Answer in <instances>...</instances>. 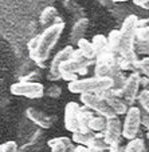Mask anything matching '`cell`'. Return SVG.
I'll list each match as a JSON object with an SVG mask.
<instances>
[{"mask_svg":"<svg viewBox=\"0 0 149 152\" xmlns=\"http://www.w3.org/2000/svg\"><path fill=\"white\" fill-rule=\"evenodd\" d=\"M140 28V19L136 15H129L121 26V42H120V63L122 71H139V63L136 52L137 32Z\"/></svg>","mask_w":149,"mask_h":152,"instance_id":"obj_1","label":"cell"},{"mask_svg":"<svg viewBox=\"0 0 149 152\" xmlns=\"http://www.w3.org/2000/svg\"><path fill=\"white\" fill-rule=\"evenodd\" d=\"M64 29V23L63 21H54L51 26H48L44 31L40 34V42H39V48H38L36 53L32 56V60L36 61L38 64L43 67V61L47 60L50 52L55 44L58 43L59 37H61L62 32Z\"/></svg>","mask_w":149,"mask_h":152,"instance_id":"obj_2","label":"cell"},{"mask_svg":"<svg viewBox=\"0 0 149 152\" xmlns=\"http://www.w3.org/2000/svg\"><path fill=\"white\" fill-rule=\"evenodd\" d=\"M67 88L73 94H99L102 91L113 88V79L98 77V76L87 79H78V80L67 84Z\"/></svg>","mask_w":149,"mask_h":152,"instance_id":"obj_3","label":"cell"},{"mask_svg":"<svg viewBox=\"0 0 149 152\" xmlns=\"http://www.w3.org/2000/svg\"><path fill=\"white\" fill-rule=\"evenodd\" d=\"M81 102H82L83 105L89 107L91 111L98 113L99 116H105L106 119L117 116V113L107 104L106 100L98 94H82L81 95Z\"/></svg>","mask_w":149,"mask_h":152,"instance_id":"obj_4","label":"cell"},{"mask_svg":"<svg viewBox=\"0 0 149 152\" xmlns=\"http://www.w3.org/2000/svg\"><path fill=\"white\" fill-rule=\"evenodd\" d=\"M11 94L16 96H23L28 99H39L44 95V87L42 83L38 81H27L21 80L18 83H13L10 88Z\"/></svg>","mask_w":149,"mask_h":152,"instance_id":"obj_5","label":"cell"},{"mask_svg":"<svg viewBox=\"0 0 149 152\" xmlns=\"http://www.w3.org/2000/svg\"><path fill=\"white\" fill-rule=\"evenodd\" d=\"M141 124H142L141 123V110L139 107L130 105L129 111L125 115V120H124V127H122L124 139H126V140L136 139Z\"/></svg>","mask_w":149,"mask_h":152,"instance_id":"obj_6","label":"cell"},{"mask_svg":"<svg viewBox=\"0 0 149 152\" xmlns=\"http://www.w3.org/2000/svg\"><path fill=\"white\" fill-rule=\"evenodd\" d=\"M74 48L73 45H66L63 50H61L55 56H54L53 61L50 64V68H48V74H47V79L50 81H56L59 79H62L61 76V66L64 63L66 60L71 59L73 52H74Z\"/></svg>","mask_w":149,"mask_h":152,"instance_id":"obj_7","label":"cell"},{"mask_svg":"<svg viewBox=\"0 0 149 152\" xmlns=\"http://www.w3.org/2000/svg\"><path fill=\"white\" fill-rule=\"evenodd\" d=\"M79 112H81V105L75 102H69L66 104V107H64V127L71 134L78 132L81 129Z\"/></svg>","mask_w":149,"mask_h":152,"instance_id":"obj_8","label":"cell"},{"mask_svg":"<svg viewBox=\"0 0 149 152\" xmlns=\"http://www.w3.org/2000/svg\"><path fill=\"white\" fill-rule=\"evenodd\" d=\"M140 86H141V75H140V72H132L128 76V79L125 81V86L122 88V99L129 105L136 100Z\"/></svg>","mask_w":149,"mask_h":152,"instance_id":"obj_9","label":"cell"},{"mask_svg":"<svg viewBox=\"0 0 149 152\" xmlns=\"http://www.w3.org/2000/svg\"><path fill=\"white\" fill-rule=\"evenodd\" d=\"M120 56H114L110 53V51L105 55L97 58L96 60V69H94V74L98 77H110L112 74V68L114 67V64L117 61H120Z\"/></svg>","mask_w":149,"mask_h":152,"instance_id":"obj_10","label":"cell"},{"mask_svg":"<svg viewBox=\"0 0 149 152\" xmlns=\"http://www.w3.org/2000/svg\"><path fill=\"white\" fill-rule=\"evenodd\" d=\"M98 95H101V96L106 100L107 104L113 108V111H114L117 115H126V112L129 111V107H128L129 104L122 99V96H121L120 94L114 92L112 88L99 92Z\"/></svg>","mask_w":149,"mask_h":152,"instance_id":"obj_11","label":"cell"},{"mask_svg":"<svg viewBox=\"0 0 149 152\" xmlns=\"http://www.w3.org/2000/svg\"><path fill=\"white\" fill-rule=\"evenodd\" d=\"M122 123L118 119V116L116 118H110L107 119V126L106 129H105V140L109 145L117 144V143H121V139H122Z\"/></svg>","mask_w":149,"mask_h":152,"instance_id":"obj_12","label":"cell"},{"mask_svg":"<svg viewBox=\"0 0 149 152\" xmlns=\"http://www.w3.org/2000/svg\"><path fill=\"white\" fill-rule=\"evenodd\" d=\"M26 116L32 123H35L38 127H42V128H50L51 124H53V120H51L50 116H47L44 112L36 110V108H27Z\"/></svg>","mask_w":149,"mask_h":152,"instance_id":"obj_13","label":"cell"},{"mask_svg":"<svg viewBox=\"0 0 149 152\" xmlns=\"http://www.w3.org/2000/svg\"><path fill=\"white\" fill-rule=\"evenodd\" d=\"M87 26H89V20L86 18H82L79 20L75 21V24L73 26V29L70 32V42L74 43V44H78L81 39H83V35H85L86 29H87Z\"/></svg>","mask_w":149,"mask_h":152,"instance_id":"obj_14","label":"cell"},{"mask_svg":"<svg viewBox=\"0 0 149 152\" xmlns=\"http://www.w3.org/2000/svg\"><path fill=\"white\" fill-rule=\"evenodd\" d=\"M93 112L94 111H91L90 108L86 107V105H82V107H81V112H79V127H81L79 131L81 132L91 131L90 129V121H91V119L94 118Z\"/></svg>","mask_w":149,"mask_h":152,"instance_id":"obj_15","label":"cell"},{"mask_svg":"<svg viewBox=\"0 0 149 152\" xmlns=\"http://www.w3.org/2000/svg\"><path fill=\"white\" fill-rule=\"evenodd\" d=\"M107 42H109L110 53L114 56H120V42H121V31L120 29H113V31H110L109 35H107Z\"/></svg>","mask_w":149,"mask_h":152,"instance_id":"obj_16","label":"cell"},{"mask_svg":"<svg viewBox=\"0 0 149 152\" xmlns=\"http://www.w3.org/2000/svg\"><path fill=\"white\" fill-rule=\"evenodd\" d=\"M91 43H93V47L96 50L97 58L109 52V42H107V37L104 35H96L91 40Z\"/></svg>","mask_w":149,"mask_h":152,"instance_id":"obj_17","label":"cell"},{"mask_svg":"<svg viewBox=\"0 0 149 152\" xmlns=\"http://www.w3.org/2000/svg\"><path fill=\"white\" fill-rule=\"evenodd\" d=\"M78 50L81 51V53L83 55V58L89 59V60H97V53H96V50L93 47V43L89 42L87 39H81L77 44Z\"/></svg>","mask_w":149,"mask_h":152,"instance_id":"obj_18","label":"cell"},{"mask_svg":"<svg viewBox=\"0 0 149 152\" xmlns=\"http://www.w3.org/2000/svg\"><path fill=\"white\" fill-rule=\"evenodd\" d=\"M96 132L94 131H89V132H74L73 134V142L77 143L78 145H86V147H89V145L91 144V142L94 140V137H96Z\"/></svg>","mask_w":149,"mask_h":152,"instance_id":"obj_19","label":"cell"},{"mask_svg":"<svg viewBox=\"0 0 149 152\" xmlns=\"http://www.w3.org/2000/svg\"><path fill=\"white\" fill-rule=\"evenodd\" d=\"M107 126V119L105 116H94L90 121V129L94 132H105Z\"/></svg>","mask_w":149,"mask_h":152,"instance_id":"obj_20","label":"cell"},{"mask_svg":"<svg viewBox=\"0 0 149 152\" xmlns=\"http://www.w3.org/2000/svg\"><path fill=\"white\" fill-rule=\"evenodd\" d=\"M56 18V10L54 7H46L43 10V12L40 13V24L42 26H47L48 23H51L55 20Z\"/></svg>","mask_w":149,"mask_h":152,"instance_id":"obj_21","label":"cell"},{"mask_svg":"<svg viewBox=\"0 0 149 152\" xmlns=\"http://www.w3.org/2000/svg\"><path fill=\"white\" fill-rule=\"evenodd\" d=\"M144 150H145L144 140L140 139V137H136L133 140H129V143L126 144L125 152H144Z\"/></svg>","mask_w":149,"mask_h":152,"instance_id":"obj_22","label":"cell"},{"mask_svg":"<svg viewBox=\"0 0 149 152\" xmlns=\"http://www.w3.org/2000/svg\"><path fill=\"white\" fill-rule=\"evenodd\" d=\"M39 42H40V35H36V36H34L28 42V44H27V48H28V52H30V58H32V56L36 53L38 48H39Z\"/></svg>","mask_w":149,"mask_h":152,"instance_id":"obj_23","label":"cell"},{"mask_svg":"<svg viewBox=\"0 0 149 152\" xmlns=\"http://www.w3.org/2000/svg\"><path fill=\"white\" fill-rule=\"evenodd\" d=\"M139 71L140 74H144L147 77H149V56H145L139 63Z\"/></svg>","mask_w":149,"mask_h":152,"instance_id":"obj_24","label":"cell"},{"mask_svg":"<svg viewBox=\"0 0 149 152\" xmlns=\"http://www.w3.org/2000/svg\"><path fill=\"white\" fill-rule=\"evenodd\" d=\"M137 40L140 42H149V26L140 27L137 32Z\"/></svg>","mask_w":149,"mask_h":152,"instance_id":"obj_25","label":"cell"},{"mask_svg":"<svg viewBox=\"0 0 149 152\" xmlns=\"http://www.w3.org/2000/svg\"><path fill=\"white\" fill-rule=\"evenodd\" d=\"M0 152H18V144L15 142H5L0 145Z\"/></svg>","mask_w":149,"mask_h":152,"instance_id":"obj_26","label":"cell"},{"mask_svg":"<svg viewBox=\"0 0 149 152\" xmlns=\"http://www.w3.org/2000/svg\"><path fill=\"white\" fill-rule=\"evenodd\" d=\"M139 102L140 104H141V107L144 108V111H147V112L149 113V95L147 94V91H142L141 95L139 96Z\"/></svg>","mask_w":149,"mask_h":152,"instance_id":"obj_27","label":"cell"},{"mask_svg":"<svg viewBox=\"0 0 149 152\" xmlns=\"http://www.w3.org/2000/svg\"><path fill=\"white\" fill-rule=\"evenodd\" d=\"M61 76H62V79H63V80L67 81V83H71V81L78 80V74H71V72H62Z\"/></svg>","mask_w":149,"mask_h":152,"instance_id":"obj_28","label":"cell"},{"mask_svg":"<svg viewBox=\"0 0 149 152\" xmlns=\"http://www.w3.org/2000/svg\"><path fill=\"white\" fill-rule=\"evenodd\" d=\"M141 123L147 128V131H149V113L147 111H141Z\"/></svg>","mask_w":149,"mask_h":152,"instance_id":"obj_29","label":"cell"},{"mask_svg":"<svg viewBox=\"0 0 149 152\" xmlns=\"http://www.w3.org/2000/svg\"><path fill=\"white\" fill-rule=\"evenodd\" d=\"M47 94L50 95V96H53V97L59 96V95H61V87H58V86H53L50 89H48Z\"/></svg>","mask_w":149,"mask_h":152,"instance_id":"obj_30","label":"cell"},{"mask_svg":"<svg viewBox=\"0 0 149 152\" xmlns=\"http://www.w3.org/2000/svg\"><path fill=\"white\" fill-rule=\"evenodd\" d=\"M125 148H126V145L124 147V145H121V143H117V144L110 145L109 152H125Z\"/></svg>","mask_w":149,"mask_h":152,"instance_id":"obj_31","label":"cell"},{"mask_svg":"<svg viewBox=\"0 0 149 152\" xmlns=\"http://www.w3.org/2000/svg\"><path fill=\"white\" fill-rule=\"evenodd\" d=\"M74 152H91V151H90V148L86 147V145H77Z\"/></svg>","mask_w":149,"mask_h":152,"instance_id":"obj_32","label":"cell"},{"mask_svg":"<svg viewBox=\"0 0 149 152\" xmlns=\"http://www.w3.org/2000/svg\"><path fill=\"white\" fill-rule=\"evenodd\" d=\"M133 3L136 5H139V7H144L145 4H148L149 0H133Z\"/></svg>","mask_w":149,"mask_h":152,"instance_id":"obj_33","label":"cell"},{"mask_svg":"<svg viewBox=\"0 0 149 152\" xmlns=\"http://www.w3.org/2000/svg\"><path fill=\"white\" fill-rule=\"evenodd\" d=\"M147 26H149V18L140 20V27H147Z\"/></svg>","mask_w":149,"mask_h":152,"instance_id":"obj_34","label":"cell"},{"mask_svg":"<svg viewBox=\"0 0 149 152\" xmlns=\"http://www.w3.org/2000/svg\"><path fill=\"white\" fill-rule=\"evenodd\" d=\"M149 84V77H147V76H145V77H141V86H148Z\"/></svg>","mask_w":149,"mask_h":152,"instance_id":"obj_35","label":"cell"},{"mask_svg":"<svg viewBox=\"0 0 149 152\" xmlns=\"http://www.w3.org/2000/svg\"><path fill=\"white\" fill-rule=\"evenodd\" d=\"M142 8H144V10H149V3H148V4H145Z\"/></svg>","mask_w":149,"mask_h":152,"instance_id":"obj_36","label":"cell"},{"mask_svg":"<svg viewBox=\"0 0 149 152\" xmlns=\"http://www.w3.org/2000/svg\"><path fill=\"white\" fill-rule=\"evenodd\" d=\"M114 1H126V0H114Z\"/></svg>","mask_w":149,"mask_h":152,"instance_id":"obj_37","label":"cell"},{"mask_svg":"<svg viewBox=\"0 0 149 152\" xmlns=\"http://www.w3.org/2000/svg\"><path fill=\"white\" fill-rule=\"evenodd\" d=\"M147 137H148V139H149V131L147 132Z\"/></svg>","mask_w":149,"mask_h":152,"instance_id":"obj_38","label":"cell"}]
</instances>
